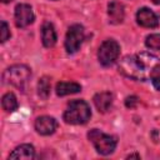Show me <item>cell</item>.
Masks as SVG:
<instances>
[{
  "instance_id": "6da1fadb",
  "label": "cell",
  "mask_w": 160,
  "mask_h": 160,
  "mask_svg": "<svg viewBox=\"0 0 160 160\" xmlns=\"http://www.w3.org/2000/svg\"><path fill=\"white\" fill-rule=\"evenodd\" d=\"M118 69L126 78L145 81L160 70V59L146 51L126 55L119 61Z\"/></svg>"
},
{
  "instance_id": "7a4b0ae2",
  "label": "cell",
  "mask_w": 160,
  "mask_h": 160,
  "mask_svg": "<svg viewBox=\"0 0 160 160\" xmlns=\"http://www.w3.org/2000/svg\"><path fill=\"white\" fill-rule=\"evenodd\" d=\"M91 118V110L86 101L72 100L68 104V108L62 115L66 124L70 125H82L86 124Z\"/></svg>"
},
{
  "instance_id": "3957f363",
  "label": "cell",
  "mask_w": 160,
  "mask_h": 160,
  "mask_svg": "<svg viewBox=\"0 0 160 160\" xmlns=\"http://www.w3.org/2000/svg\"><path fill=\"white\" fill-rule=\"evenodd\" d=\"M31 76V70L29 66L24 64H16L8 68L2 74V82L8 85H12L20 90L24 89L25 84Z\"/></svg>"
},
{
  "instance_id": "277c9868",
  "label": "cell",
  "mask_w": 160,
  "mask_h": 160,
  "mask_svg": "<svg viewBox=\"0 0 160 160\" xmlns=\"http://www.w3.org/2000/svg\"><path fill=\"white\" fill-rule=\"evenodd\" d=\"M88 138L92 142L95 150L101 155L111 154L118 145V138L116 136L104 134L98 129H91L88 132Z\"/></svg>"
},
{
  "instance_id": "5b68a950",
  "label": "cell",
  "mask_w": 160,
  "mask_h": 160,
  "mask_svg": "<svg viewBox=\"0 0 160 160\" xmlns=\"http://www.w3.org/2000/svg\"><path fill=\"white\" fill-rule=\"evenodd\" d=\"M119 54H120V45L115 40L108 39L100 45L98 51V59L102 66H110L118 60Z\"/></svg>"
},
{
  "instance_id": "8992f818",
  "label": "cell",
  "mask_w": 160,
  "mask_h": 160,
  "mask_svg": "<svg viewBox=\"0 0 160 160\" xmlns=\"http://www.w3.org/2000/svg\"><path fill=\"white\" fill-rule=\"evenodd\" d=\"M85 38L84 28L80 24H74L68 29L66 36H65V49L69 54H74L79 50V48L82 44V40Z\"/></svg>"
},
{
  "instance_id": "52a82bcc",
  "label": "cell",
  "mask_w": 160,
  "mask_h": 160,
  "mask_svg": "<svg viewBox=\"0 0 160 160\" xmlns=\"http://www.w3.org/2000/svg\"><path fill=\"white\" fill-rule=\"evenodd\" d=\"M15 24L18 28H26L34 22V12L32 8L29 4H19L15 8Z\"/></svg>"
},
{
  "instance_id": "ba28073f",
  "label": "cell",
  "mask_w": 160,
  "mask_h": 160,
  "mask_svg": "<svg viewBox=\"0 0 160 160\" xmlns=\"http://www.w3.org/2000/svg\"><path fill=\"white\" fill-rule=\"evenodd\" d=\"M35 130L40 134V135H51L54 134V131L56 130L58 128V121L52 118V116H48V115H44V116H39L36 120H35Z\"/></svg>"
},
{
  "instance_id": "9c48e42d",
  "label": "cell",
  "mask_w": 160,
  "mask_h": 160,
  "mask_svg": "<svg viewBox=\"0 0 160 160\" xmlns=\"http://www.w3.org/2000/svg\"><path fill=\"white\" fill-rule=\"evenodd\" d=\"M136 21L144 28H156L159 25V19L156 14L149 8H141L136 12Z\"/></svg>"
},
{
  "instance_id": "30bf717a",
  "label": "cell",
  "mask_w": 160,
  "mask_h": 160,
  "mask_svg": "<svg viewBox=\"0 0 160 160\" xmlns=\"http://www.w3.org/2000/svg\"><path fill=\"white\" fill-rule=\"evenodd\" d=\"M94 104L99 112H108L112 105V94L109 91L98 92L94 95Z\"/></svg>"
},
{
  "instance_id": "8fae6325",
  "label": "cell",
  "mask_w": 160,
  "mask_h": 160,
  "mask_svg": "<svg viewBox=\"0 0 160 160\" xmlns=\"http://www.w3.org/2000/svg\"><path fill=\"white\" fill-rule=\"evenodd\" d=\"M108 15L110 19L111 24H121L125 16V10H124V5L119 1H111L108 5Z\"/></svg>"
},
{
  "instance_id": "7c38bea8",
  "label": "cell",
  "mask_w": 160,
  "mask_h": 160,
  "mask_svg": "<svg viewBox=\"0 0 160 160\" xmlns=\"http://www.w3.org/2000/svg\"><path fill=\"white\" fill-rule=\"evenodd\" d=\"M41 40L45 48H52L56 44V31L49 21H45L41 26Z\"/></svg>"
},
{
  "instance_id": "4fadbf2b",
  "label": "cell",
  "mask_w": 160,
  "mask_h": 160,
  "mask_svg": "<svg viewBox=\"0 0 160 160\" xmlns=\"http://www.w3.org/2000/svg\"><path fill=\"white\" fill-rule=\"evenodd\" d=\"M56 95L58 96H65L70 94H76L81 91V85L74 81H60L56 84Z\"/></svg>"
},
{
  "instance_id": "5bb4252c",
  "label": "cell",
  "mask_w": 160,
  "mask_h": 160,
  "mask_svg": "<svg viewBox=\"0 0 160 160\" xmlns=\"http://www.w3.org/2000/svg\"><path fill=\"white\" fill-rule=\"evenodd\" d=\"M35 156V149L30 144H22L12 150L10 152L9 159H34Z\"/></svg>"
},
{
  "instance_id": "9a60e30c",
  "label": "cell",
  "mask_w": 160,
  "mask_h": 160,
  "mask_svg": "<svg viewBox=\"0 0 160 160\" xmlns=\"http://www.w3.org/2000/svg\"><path fill=\"white\" fill-rule=\"evenodd\" d=\"M1 106L6 112H12L18 109V99L12 92H6L1 99Z\"/></svg>"
},
{
  "instance_id": "2e32d148",
  "label": "cell",
  "mask_w": 160,
  "mask_h": 160,
  "mask_svg": "<svg viewBox=\"0 0 160 160\" xmlns=\"http://www.w3.org/2000/svg\"><path fill=\"white\" fill-rule=\"evenodd\" d=\"M50 89H51V82L48 76H42L39 82H38V92L42 99H48L50 95Z\"/></svg>"
},
{
  "instance_id": "e0dca14e",
  "label": "cell",
  "mask_w": 160,
  "mask_h": 160,
  "mask_svg": "<svg viewBox=\"0 0 160 160\" xmlns=\"http://www.w3.org/2000/svg\"><path fill=\"white\" fill-rule=\"evenodd\" d=\"M145 45L146 48L151 50H158L160 51V34H150L145 39Z\"/></svg>"
},
{
  "instance_id": "ac0fdd59",
  "label": "cell",
  "mask_w": 160,
  "mask_h": 160,
  "mask_svg": "<svg viewBox=\"0 0 160 160\" xmlns=\"http://www.w3.org/2000/svg\"><path fill=\"white\" fill-rule=\"evenodd\" d=\"M11 36V34H10V29H9V25L6 24V21H1V42H5Z\"/></svg>"
},
{
  "instance_id": "d6986e66",
  "label": "cell",
  "mask_w": 160,
  "mask_h": 160,
  "mask_svg": "<svg viewBox=\"0 0 160 160\" xmlns=\"http://www.w3.org/2000/svg\"><path fill=\"white\" fill-rule=\"evenodd\" d=\"M139 104V98L135 96V95H131V96H128L125 99V106L129 108V109H134L136 105Z\"/></svg>"
},
{
  "instance_id": "ffe728a7",
  "label": "cell",
  "mask_w": 160,
  "mask_h": 160,
  "mask_svg": "<svg viewBox=\"0 0 160 160\" xmlns=\"http://www.w3.org/2000/svg\"><path fill=\"white\" fill-rule=\"evenodd\" d=\"M150 80H151V82H152L154 88H155L156 90H159V91H160V70H159V71H156V72H154V74L151 75Z\"/></svg>"
},
{
  "instance_id": "44dd1931",
  "label": "cell",
  "mask_w": 160,
  "mask_h": 160,
  "mask_svg": "<svg viewBox=\"0 0 160 160\" xmlns=\"http://www.w3.org/2000/svg\"><path fill=\"white\" fill-rule=\"evenodd\" d=\"M126 158H128V159H131V158H135V159H140V155H138V154H130V155H128Z\"/></svg>"
},
{
  "instance_id": "7402d4cb",
  "label": "cell",
  "mask_w": 160,
  "mask_h": 160,
  "mask_svg": "<svg viewBox=\"0 0 160 160\" xmlns=\"http://www.w3.org/2000/svg\"><path fill=\"white\" fill-rule=\"evenodd\" d=\"M154 4H156V5H160V0H151Z\"/></svg>"
},
{
  "instance_id": "603a6c76",
  "label": "cell",
  "mask_w": 160,
  "mask_h": 160,
  "mask_svg": "<svg viewBox=\"0 0 160 160\" xmlns=\"http://www.w3.org/2000/svg\"><path fill=\"white\" fill-rule=\"evenodd\" d=\"M1 1H2V2H4V4H8V2H11V1H12V0H1Z\"/></svg>"
}]
</instances>
